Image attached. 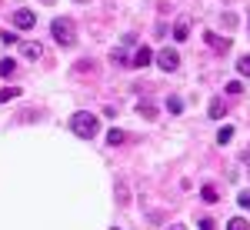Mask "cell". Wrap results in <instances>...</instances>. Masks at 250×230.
I'll return each mask as SVG.
<instances>
[{"label":"cell","mask_w":250,"mask_h":230,"mask_svg":"<svg viewBox=\"0 0 250 230\" xmlns=\"http://www.w3.org/2000/svg\"><path fill=\"white\" fill-rule=\"evenodd\" d=\"M70 130L80 137V140H94L100 134V120H97L90 110H77V114L70 117Z\"/></svg>","instance_id":"1"},{"label":"cell","mask_w":250,"mask_h":230,"mask_svg":"<svg viewBox=\"0 0 250 230\" xmlns=\"http://www.w3.org/2000/svg\"><path fill=\"white\" fill-rule=\"evenodd\" d=\"M50 34H54V40H57L60 47H74V43H77V27H74L70 17H54Z\"/></svg>","instance_id":"2"},{"label":"cell","mask_w":250,"mask_h":230,"mask_svg":"<svg viewBox=\"0 0 250 230\" xmlns=\"http://www.w3.org/2000/svg\"><path fill=\"white\" fill-rule=\"evenodd\" d=\"M154 60H157V67H160V70H177V67H180V54H177L173 47H164V50H157Z\"/></svg>","instance_id":"3"},{"label":"cell","mask_w":250,"mask_h":230,"mask_svg":"<svg viewBox=\"0 0 250 230\" xmlns=\"http://www.w3.org/2000/svg\"><path fill=\"white\" fill-rule=\"evenodd\" d=\"M37 23V17H34V10H27V7H20V10H14V27L17 30H30Z\"/></svg>","instance_id":"4"},{"label":"cell","mask_w":250,"mask_h":230,"mask_svg":"<svg viewBox=\"0 0 250 230\" xmlns=\"http://www.w3.org/2000/svg\"><path fill=\"white\" fill-rule=\"evenodd\" d=\"M204 40L210 43V50H217V54H227V50H230V40H227V37H217V34H210V30L204 34Z\"/></svg>","instance_id":"5"},{"label":"cell","mask_w":250,"mask_h":230,"mask_svg":"<svg viewBox=\"0 0 250 230\" xmlns=\"http://www.w3.org/2000/svg\"><path fill=\"white\" fill-rule=\"evenodd\" d=\"M20 54L27 60H40V43H34V40H23L20 43Z\"/></svg>","instance_id":"6"},{"label":"cell","mask_w":250,"mask_h":230,"mask_svg":"<svg viewBox=\"0 0 250 230\" xmlns=\"http://www.w3.org/2000/svg\"><path fill=\"white\" fill-rule=\"evenodd\" d=\"M150 60H154V50H150V47H140L134 54V67H147Z\"/></svg>","instance_id":"7"},{"label":"cell","mask_w":250,"mask_h":230,"mask_svg":"<svg viewBox=\"0 0 250 230\" xmlns=\"http://www.w3.org/2000/svg\"><path fill=\"white\" fill-rule=\"evenodd\" d=\"M14 74H17V60L3 57V60H0V77H14Z\"/></svg>","instance_id":"8"},{"label":"cell","mask_w":250,"mask_h":230,"mask_svg":"<svg viewBox=\"0 0 250 230\" xmlns=\"http://www.w3.org/2000/svg\"><path fill=\"white\" fill-rule=\"evenodd\" d=\"M224 110H227V107H224V100H217V97H213V100H210V117H213V120H220Z\"/></svg>","instance_id":"9"},{"label":"cell","mask_w":250,"mask_h":230,"mask_svg":"<svg viewBox=\"0 0 250 230\" xmlns=\"http://www.w3.org/2000/svg\"><path fill=\"white\" fill-rule=\"evenodd\" d=\"M230 140H233V127H220V130H217V144H220V147L230 144Z\"/></svg>","instance_id":"10"},{"label":"cell","mask_w":250,"mask_h":230,"mask_svg":"<svg viewBox=\"0 0 250 230\" xmlns=\"http://www.w3.org/2000/svg\"><path fill=\"white\" fill-rule=\"evenodd\" d=\"M137 114H140V117H147V120H154L157 110H154V104H137Z\"/></svg>","instance_id":"11"},{"label":"cell","mask_w":250,"mask_h":230,"mask_svg":"<svg viewBox=\"0 0 250 230\" xmlns=\"http://www.w3.org/2000/svg\"><path fill=\"white\" fill-rule=\"evenodd\" d=\"M14 97H20V90L17 87H7V90H0V104H10Z\"/></svg>","instance_id":"12"},{"label":"cell","mask_w":250,"mask_h":230,"mask_svg":"<svg viewBox=\"0 0 250 230\" xmlns=\"http://www.w3.org/2000/svg\"><path fill=\"white\" fill-rule=\"evenodd\" d=\"M107 144H110V147H117V144H124V130H110V134H107Z\"/></svg>","instance_id":"13"},{"label":"cell","mask_w":250,"mask_h":230,"mask_svg":"<svg viewBox=\"0 0 250 230\" xmlns=\"http://www.w3.org/2000/svg\"><path fill=\"white\" fill-rule=\"evenodd\" d=\"M167 110H170V114H184V100L170 97V100H167Z\"/></svg>","instance_id":"14"},{"label":"cell","mask_w":250,"mask_h":230,"mask_svg":"<svg viewBox=\"0 0 250 230\" xmlns=\"http://www.w3.org/2000/svg\"><path fill=\"white\" fill-rule=\"evenodd\" d=\"M187 34H190L187 23H177V27H173V37H177V40H187Z\"/></svg>","instance_id":"15"},{"label":"cell","mask_w":250,"mask_h":230,"mask_svg":"<svg viewBox=\"0 0 250 230\" xmlns=\"http://www.w3.org/2000/svg\"><path fill=\"white\" fill-rule=\"evenodd\" d=\"M227 230H250V227H247V220H244V217H233L230 224H227Z\"/></svg>","instance_id":"16"},{"label":"cell","mask_w":250,"mask_h":230,"mask_svg":"<svg viewBox=\"0 0 250 230\" xmlns=\"http://www.w3.org/2000/svg\"><path fill=\"white\" fill-rule=\"evenodd\" d=\"M237 70H240L244 77H250V54H247V57H240V60H237Z\"/></svg>","instance_id":"17"},{"label":"cell","mask_w":250,"mask_h":230,"mask_svg":"<svg viewBox=\"0 0 250 230\" xmlns=\"http://www.w3.org/2000/svg\"><path fill=\"white\" fill-rule=\"evenodd\" d=\"M110 60H114V63H127V50H124V47H117L114 54H110Z\"/></svg>","instance_id":"18"},{"label":"cell","mask_w":250,"mask_h":230,"mask_svg":"<svg viewBox=\"0 0 250 230\" xmlns=\"http://www.w3.org/2000/svg\"><path fill=\"white\" fill-rule=\"evenodd\" d=\"M200 197H204L207 204H217V190H213V187H204V190H200Z\"/></svg>","instance_id":"19"},{"label":"cell","mask_w":250,"mask_h":230,"mask_svg":"<svg viewBox=\"0 0 250 230\" xmlns=\"http://www.w3.org/2000/svg\"><path fill=\"white\" fill-rule=\"evenodd\" d=\"M3 43L10 47V43H23V40H20L17 34H14V30H3Z\"/></svg>","instance_id":"20"},{"label":"cell","mask_w":250,"mask_h":230,"mask_svg":"<svg viewBox=\"0 0 250 230\" xmlns=\"http://www.w3.org/2000/svg\"><path fill=\"white\" fill-rule=\"evenodd\" d=\"M237 204H240L244 210H250V190H244V193H240V197H237Z\"/></svg>","instance_id":"21"},{"label":"cell","mask_w":250,"mask_h":230,"mask_svg":"<svg viewBox=\"0 0 250 230\" xmlns=\"http://www.w3.org/2000/svg\"><path fill=\"white\" fill-rule=\"evenodd\" d=\"M240 90H244L240 80H230V84H227V94H240Z\"/></svg>","instance_id":"22"},{"label":"cell","mask_w":250,"mask_h":230,"mask_svg":"<svg viewBox=\"0 0 250 230\" xmlns=\"http://www.w3.org/2000/svg\"><path fill=\"white\" fill-rule=\"evenodd\" d=\"M200 230H213V220H210V217H200Z\"/></svg>","instance_id":"23"},{"label":"cell","mask_w":250,"mask_h":230,"mask_svg":"<svg viewBox=\"0 0 250 230\" xmlns=\"http://www.w3.org/2000/svg\"><path fill=\"white\" fill-rule=\"evenodd\" d=\"M244 164H247V167H250V150H247V153H244Z\"/></svg>","instance_id":"24"},{"label":"cell","mask_w":250,"mask_h":230,"mask_svg":"<svg viewBox=\"0 0 250 230\" xmlns=\"http://www.w3.org/2000/svg\"><path fill=\"white\" fill-rule=\"evenodd\" d=\"M167 230H187V227H180V224H173V227H167Z\"/></svg>","instance_id":"25"},{"label":"cell","mask_w":250,"mask_h":230,"mask_svg":"<svg viewBox=\"0 0 250 230\" xmlns=\"http://www.w3.org/2000/svg\"><path fill=\"white\" fill-rule=\"evenodd\" d=\"M77 3H87V0H77Z\"/></svg>","instance_id":"26"}]
</instances>
